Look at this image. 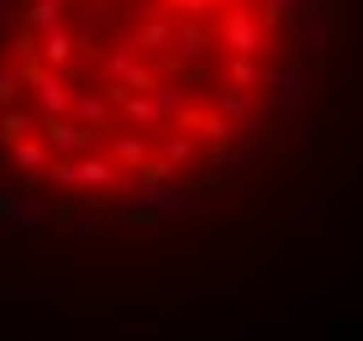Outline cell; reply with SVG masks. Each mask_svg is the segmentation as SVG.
<instances>
[{
	"label": "cell",
	"instance_id": "cell-1",
	"mask_svg": "<svg viewBox=\"0 0 363 341\" xmlns=\"http://www.w3.org/2000/svg\"><path fill=\"white\" fill-rule=\"evenodd\" d=\"M153 336L158 341H237L242 325L237 320H158Z\"/></svg>",
	"mask_w": 363,
	"mask_h": 341
},
{
	"label": "cell",
	"instance_id": "cell-2",
	"mask_svg": "<svg viewBox=\"0 0 363 341\" xmlns=\"http://www.w3.org/2000/svg\"><path fill=\"white\" fill-rule=\"evenodd\" d=\"M0 226H6L16 242H32V236L48 231V205L37 195H16V200H11V210L0 216Z\"/></svg>",
	"mask_w": 363,
	"mask_h": 341
},
{
	"label": "cell",
	"instance_id": "cell-3",
	"mask_svg": "<svg viewBox=\"0 0 363 341\" xmlns=\"http://www.w3.org/2000/svg\"><path fill=\"white\" fill-rule=\"evenodd\" d=\"M279 310H284V294H274V289H253V294H242V315H247V320H274Z\"/></svg>",
	"mask_w": 363,
	"mask_h": 341
}]
</instances>
